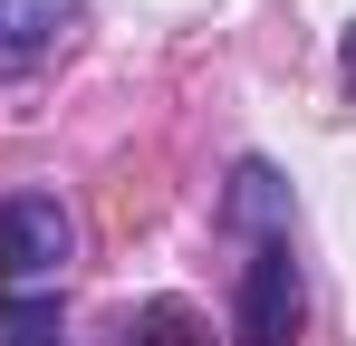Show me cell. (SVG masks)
<instances>
[{
  "label": "cell",
  "mask_w": 356,
  "mask_h": 346,
  "mask_svg": "<svg viewBox=\"0 0 356 346\" xmlns=\"http://www.w3.org/2000/svg\"><path fill=\"white\" fill-rule=\"evenodd\" d=\"M77 250V222H67L58 192H10L0 202V288H49Z\"/></svg>",
  "instance_id": "1"
},
{
  "label": "cell",
  "mask_w": 356,
  "mask_h": 346,
  "mask_svg": "<svg viewBox=\"0 0 356 346\" xmlns=\"http://www.w3.org/2000/svg\"><path fill=\"white\" fill-rule=\"evenodd\" d=\"M232 337L241 346H289L298 337V260H289V240H260V250H250Z\"/></svg>",
  "instance_id": "2"
},
{
  "label": "cell",
  "mask_w": 356,
  "mask_h": 346,
  "mask_svg": "<svg viewBox=\"0 0 356 346\" xmlns=\"http://www.w3.org/2000/svg\"><path fill=\"white\" fill-rule=\"evenodd\" d=\"M77 19H87V0H0V77L58 58L77 39Z\"/></svg>",
  "instance_id": "3"
},
{
  "label": "cell",
  "mask_w": 356,
  "mask_h": 346,
  "mask_svg": "<svg viewBox=\"0 0 356 346\" xmlns=\"http://www.w3.org/2000/svg\"><path fill=\"white\" fill-rule=\"evenodd\" d=\"M222 222H232V231H280V222H289V183L250 154V164L232 173V192H222Z\"/></svg>",
  "instance_id": "4"
},
{
  "label": "cell",
  "mask_w": 356,
  "mask_h": 346,
  "mask_svg": "<svg viewBox=\"0 0 356 346\" xmlns=\"http://www.w3.org/2000/svg\"><path fill=\"white\" fill-rule=\"evenodd\" d=\"M135 346H202V318L183 298H154V308H135Z\"/></svg>",
  "instance_id": "5"
},
{
  "label": "cell",
  "mask_w": 356,
  "mask_h": 346,
  "mask_svg": "<svg viewBox=\"0 0 356 346\" xmlns=\"http://www.w3.org/2000/svg\"><path fill=\"white\" fill-rule=\"evenodd\" d=\"M0 346H58V308H49V298L0 308Z\"/></svg>",
  "instance_id": "6"
},
{
  "label": "cell",
  "mask_w": 356,
  "mask_h": 346,
  "mask_svg": "<svg viewBox=\"0 0 356 346\" xmlns=\"http://www.w3.org/2000/svg\"><path fill=\"white\" fill-rule=\"evenodd\" d=\"M347 77H356V29H347Z\"/></svg>",
  "instance_id": "7"
}]
</instances>
